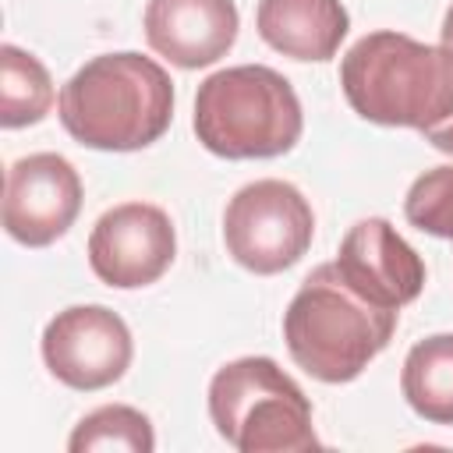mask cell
Instances as JSON below:
<instances>
[{
	"label": "cell",
	"instance_id": "6",
	"mask_svg": "<svg viewBox=\"0 0 453 453\" xmlns=\"http://www.w3.org/2000/svg\"><path fill=\"white\" fill-rule=\"evenodd\" d=\"M315 237L311 202L280 177H262L234 191L223 209V244L226 255L255 273L276 276L297 265Z\"/></svg>",
	"mask_w": 453,
	"mask_h": 453
},
{
	"label": "cell",
	"instance_id": "11",
	"mask_svg": "<svg viewBox=\"0 0 453 453\" xmlns=\"http://www.w3.org/2000/svg\"><path fill=\"white\" fill-rule=\"evenodd\" d=\"M142 28L152 53L180 71H198L234 50L241 14L234 0H149Z\"/></svg>",
	"mask_w": 453,
	"mask_h": 453
},
{
	"label": "cell",
	"instance_id": "9",
	"mask_svg": "<svg viewBox=\"0 0 453 453\" xmlns=\"http://www.w3.org/2000/svg\"><path fill=\"white\" fill-rule=\"evenodd\" d=\"M81 177L60 152H32L7 166L4 230L25 248H50L81 212Z\"/></svg>",
	"mask_w": 453,
	"mask_h": 453
},
{
	"label": "cell",
	"instance_id": "18",
	"mask_svg": "<svg viewBox=\"0 0 453 453\" xmlns=\"http://www.w3.org/2000/svg\"><path fill=\"white\" fill-rule=\"evenodd\" d=\"M439 46H446L449 53H453V4L446 7V14H442V28H439Z\"/></svg>",
	"mask_w": 453,
	"mask_h": 453
},
{
	"label": "cell",
	"instance_id": "2",
	"mask_svg": "<svg viewBox=\"0 0 453 453\" xmlns=\"http://www.w3.org/2000/svg\"><path fill=\"white\" fill-rule=\"evenodd\" d=\"M340 88L368 124L428 131L453 117V53L407 32L379 28L343 53Z\"/></svg>",
	"mask_w": 453,
	"mask_h": 453
},
{
	"label": "cell",
	"instance_id": "16",
	"mask_svg": "<svg viewBox=\"0 0 453 453\" xmlns=\"http://www.w3.org/2000/svg\"><path fill=\"white\" fill-rule=\"evenodd\" d=\"M403 216L421 234L453 241V166H432L407 188Z\"/></svg>",
	"mask_w": 453,
	"mask_h": 453
},
{
	"label": "cell",
	"instance_id": "4",
	"mask_svg": "<svg viewBox=\"0 0 453 453\" xmlns=\"http://www.w3.org/2000/svg\"><path fill=\"white\" fill-rule=\"evenodd\" d=\"M191 127L219 159H276L301 142L304 110L280 71L237 64L198 85Z\"/></svg>",
	"mask_w": 453,
	"mask_h": 453
},
{
	"label": "cell",
	"instance_id": "10",
	"mask_svg": "<svg viewBox=\"0 0 453 453\" xmlns=\"http://www.w3.org/2000/svg\"><path fill=\"white\" fill-rule=\"evenodd\" d=\"M340 276L365 294L368 301L400 311L425 290V262L421 255L396 234V226L382 216L357 219L336 251Z\"/></svg>",
	"mask_w": 453,
	"mask_h": 453
},
{
	"label": "cell",
	"instance_id": "5",
	"mask_svg": "<svg viewBox=\"0 0 453 453\" xmlns=\"http://www.w3.org/2000/svg\"><path fill=\"white\" fill-rule=\"evenodd\" d=\"M209 418L237 453L319 449L311 400L265 354L226 361L209 379Z\"/></svg>",
	"mask_w": 453,
	"mask_h": 453
},
{
	"label": "cell",
	"instance_id": "8",
	"mask_svg": "<svg viewBox=\"0 0 453 453\" xmlns=\"http://www.w3.org/2000/svg\"><path fill=\"white\" fill-rule=\"evenodd\" d=\"M173 219L152 202H120L106 209L88 234V265L113 290L156 283L173 265Z\"/></svg>",
	"mask_w": 453,
	"mask_h": 453
},
{
	"label": "cell",
	"instance_id": "13",
	"mask_svg": "<svg viewBox=\"0 0 453 453\" xmlns=\"http://www.w3.org/2000/svg\"><path fill=\"white\" fill-rule=\"evenodd\" d=\"M400 393L421 421L453 425V333H432L407 350Z\"/></svg>",
	"mask_w": 453,
	"mask_h": 453
},
{
	"label": "cell",
	"instance_id": "14",
	"mask_svg": "<svg viewBox=\"0 0 453 453\" xmlns=\"http://www.w3.org/2000/svg\"><path fill=\"white\" fill-rule=\"evenodd\" d=\"M53 99L57 92L46 64L14 42H4L0 46V124L7 131L32 127L46 120V113L53 110Z\"/></svg>",
	"mask_w": 453,
	"mask_h": 453
},
{
	"label": "cell",
	"instance_id": "15",
	"mask_svg": "<svg viewBox=\"0 0 453 453\" xmlns=\"http://www.w3.org/2000/svg\"><path fill=\"white\" fill-rule=\"evenodd\" d=\"M71 453H99V449H113V453H152L156 449V432L149 414H142L138 407L127 403H103L96 411H88L71 439H67Z\"/></svg>",
	"mask_w": 453,
	"mask_h": 453
},
{
	"label": "cell",
	"instance_id": "3",
	"mask_svg": "<svg viewBox=\"0 0 453 453\" xmlns=\"http://www.w3.org/2000/svg\"><path fill=\"white\" fill-rule=\"evenodd\" d=\"M400 311L357 294L336 262L315 265L283 311V343L294 365L326 382H354L393 340Z\"/></svg>",
	"mask_w": 453,
	"mask_h": 453
},
{
	"label": "cell",
	"instance_id": "12",
	"mask_svg": "<svg viewBox=\"0 0 453 453\" xmlns=\"http://www.w3.org/2000/svg\"><path fill=\"white\" fill-rule=\"evenodd\" d=\"M255 28L262 42L290 60H333L350 32L343 0H258Z\"/></svg>",
	"mask_w": 453,
	"mask_h": 453
},
{
	"label": "cell",
	"instance_id": "7",
	"mask_svg": "<svg viewBox=\"0 0 453 453\" xmlns=\"http://www.w3.org/2000/svg\"><path fill=\"white\" fill-rule=\"evenodd\" d=\"M39 350L57 382L78 393H96L124 379L134 357V340L113 308L71 304L46 322Z\"/></svg>",
	"mask_w": 453,
	"mask_h": 453
},
{
	"label": "cell",
	"instance_id": "17",
	"mask_svg": "<svg viewBox=\"0 0 453 453\" xmlns=\"http://www.w3.org/2000/svg\"><path fill=\"white\" fill-rule=\"evenodd\" d=\"M421 138H425L432 149H439V152L453 156V117H449V120H442V124H435V127H428V131H421Z\"/></svg>",
	"mask_w": 453,
	"mask_h": 453
},
{
	"label": "cell",
	"instance_id": "1",
	"mask_svg": "<svg viewBox=\"0 0 453 453\" xmlns=\"http://www.w3.org/2000/svg\"><path fill=\"white\" fill-rule=\"evenodd\" d=\"M64 131L99 152H138L159 142L173 120V81L163 64L134 50L85 60L60 88Z\"/></svg>",
	"mask_w": 453,
	"mask_h": 453
}]
</instances>
